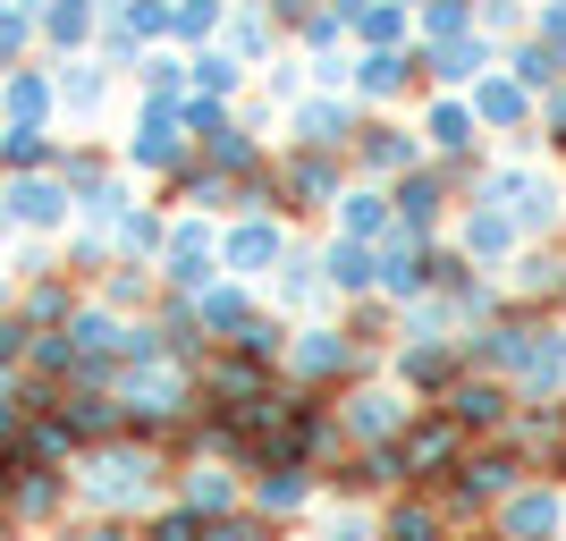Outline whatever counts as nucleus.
I'll list each match as a JSON object with an SVG mask.
<instances>
[{
    "instance_id": "1",
    "label": "nucleus",
    "mask_w": 566,
    "mask_h": 541,
    "mask_svg": "<svg viewBox=\"0 0 566 541\" xmlns=\"http://www.w3.org/2000/svg\"><path fill=\"white\" fill-rule=\"evenodd\" d=\"M533 474H542V466H533L516 440H473V448H465V466H457L431 499L449 508V524H491V508H499L507 491H524Z\"/></svg>"
},
{
    "instance_id": "2",
    "label": "nucleus",
    "mask_w": 566,
    "mask_h": 541,
    "mask_svg": "<svg viewBox=\"0 0 566 541\" xmlns=\"http://www.w3.org/2000/svg\"><path fill=\"white\" fill-rule=\"evenodd\" d=\"M153 482H161V448L153 440H102L76 474V491L94 499L102 517H127V508H153Z\"/></svg>"
},
{
    "instance_id": "3",
    "label": "nucleus",
    "mask_w": 566,
    "mask_h": 541,
    "mask_svg": "<svg viewBox=\"0 0 566 541\" xmlns=\"http://www.w3.org/2000/svg\"><path fill=\"white\" fill-rule=\"evenodd\" d=\"M373 373V355L355 347L347 330H331V322H305V330H287V355H280V381L287 389H355V381Z\"/></svg>"
},
{
    "instance_id": "4",
    "label": "nucleus",
    "mask_w": 566,
    "mask_h": 541,
    "mask_svg": "<svg viewBox=\"0 0 566 541\" xmlns=\"http://www.w3.org/2000/svg\"><path fill=\"white\" fill-rule=\"evenodd\" d=\"M465 448H473V431L457 424L449 406H415V424L398 431V457H406V482H415V491H440V482L465 466Z\"/></svg>"
},
{
    "instance_id": "5",
    "label": "nucleus",
    "mask_w": 566,
    "mask_h": 541,
    "mask_svg": "<svg viewBox=\"0 0 566 541\" xmlns=\"http://www.w3.org/2000/svg\"><path fill=\"white\" fill-rule=\"evenodd\" d=\"M482 204H499V212L524 229V246H542V237H558L566 220V195L549 169H491V187H482Z\"/></svg>"
},
{
    "instance_id": "6",
    "label": "nucleus",
    "mask_w": 566,
    "mask_h": 541,
    "mask_svg": "<svg viewBox=\"0 0 566 541\" xmlns=\"http://www.w3.org/2000/svg\"><path fill=\"white\" fill-rule=\"evenodd\" d=\"M338 424H347L355 448H389L415 424V398H406L398 381H355V389H338Z\"/></svg>"
},
{
    "instance_id": "7",
    "label": "nucleus",
    "mask_w": 566,
    "mask_h": 541,
    "mask_svg": "<svg viewBox=\"0 0 566 541\" xmlns=\"http://www.w3.org/2000/svg\"><path fill=\"white\" fill-rule=\"evenodd\" d=\"M465 373H473L465 339H398V389H406V398L440 406V398H449V389H457Z\"/></svg>"
},
{
    "instance_id": "8",
    "label": "nucleus",
    "mask_w": 566,
    "mask_h": 541,
    "mask_svg": "<svg viewBox=\"0 0 566 541\" xmlns=\"http://www.w3.org/2000/svg\"><path fill=\"white\" fill-rule=\"evenodd\" d=\"M566 533V482H524L491 508V541H558Z\"/></svg>"
},
{
    "instance_id": "9",
    "label": "nucleus",
    "mask_w": 566,
    "mask_h": 541,
    "mask_svg": "<svg viewBox=\"0 0 566 541\" xmlns=\"http://www.w3.org/2000/svg\"><path fill=\"white\" fill-rule=\"evenodd\" d=\"M440 406H449V415L473 431V440H507V424H516V406H524V398H516V381H499V373H465Z\"/></svg>"
},
{
    "instance_id": "10",
    "label": "nucleus",
    "mask_w": 566,
    "mask_h": 541,
    "mask_svg": "<svg viewBox=\"0 0 566 541\" xmlns=\"http://www.w3.org/2000/svg\"><path fill=\"white\" fill-rule=\"evenodd\" d=\"M338 195H347L338 153H287L280 162V212H338Z\"/></svg>"
},
{
    "instance_id": "11",
    "label": "nucleus",
    "mask_w": 566,
    "mask_h": 541,
    "mask_svg": "<svg viewBox=\"0 0 566 541\" xmlns=\"http://www.w3.org/2000/svg\"><path fill=\"white\" fill-rule=\"evenodd\" d=\"M449 169H406L398 187H389V204H398V237H415V246H431L440 237V220H449Z\"/></svg>"
},
{
    "instance_id": "12",
    "label": "nucleus",
    "mask_w": 566,
    "mask_h": 541,
    "mask_svg": "<svg viewBox=\"0 0 566 541\" xmlns=\"http://www.w3.org/2000/svg\"><path fill=\"white\" fill-rule=\"evenodd\" d=\"M457 254H465L473 271H499V262L524 254V229L499 212V204H465V212H457Z\"/></svg>"
},
{
    "instance_id": "13",
    "label": "nucleus",
    "mask_w": 566,
    "mask_h": 541,
    "mask_svg": "<svg viewBox=\"0 0 566 541\" xmlns=\"http://www.w3.org/2000/svg\"><path fill=\"white\" fill-rule=\"evenodd\" d=\"M355 169L398 187L406 169H423V136H415V127H389V118H364V127H355Z\"/></svg>"
},
{
    "instance_id": "14",
    "label": "nucleus",
    "mask_w": 566,
    "mask_h": 541,
    "mask_svg": "<svg viewBox=\"0 0 566 541\" xmlns=\"http://www.w3.org/2000/svg\"><path fill=\"white\" fill-rule=\"evenodd\" d=\"M220 262H229V271H245V280H254V271H280V262H287L280 212H245L229 237H220Z\"/></svg>"
},
{
    "instance_id": "15",
    "label": "nucleus",
    "mask_w": 566,
    "mask_h": 541,
    "mask_svg": "<svg viewBox=\"0 0 566 541\" xmlns=\"http://www.w3.org/2000/svg\"><path fill=\"white\" fill-rule=\"evenodd\" d=\"M558 389H566V322L542 313L533 347H524V373H516V398H558Z\"/></svg>"
},
{
    "instance_id": "16",
    "label": "nucleus",
    "mask_w": 566,
    "mask_h": 541,
    "mask_svg": "<svg viewBox=\"0 0 566 541\" xmlns=\"http://www.w3.org/2000/svg\"><path fill=\"white\" fill-rule=\"evenodd\" d=\"M60 499H69V474H60V466H25V457H9V517H18V524H51V517H60Z\"/></svg>"
},
{
    "instance_id": "17",
    "label": "nucleus",
    "mask_w": 566,
    "mask_h": 541,
    "mask_svg": "<svg viewBox=\"0 0 566 541\" xmlns=\"http://www.w3.org/2000/svg\"><path fill=\"white\" fill-rule=\"evenodd\" d=\"M212 262H220V246H212V229H203V220H178V229H169V246H161V280L169 288H212Z\"/></svg>"
},
{
    "instance_id": "18",
    "label": "nucleus",
    "mask_w": 566,
    "mask_h": 541,
    "mask_svg": "<svg viewBox=\"0 0 566 541\" xmlns=\"http://www.w3.org/2000/svg\"><path fill=\"white\" fill-rule=\"evenodd\" d=\"M331 9L355 25L364 51H406V34H415V9H406V0H331Z\"/></svg>"
},
{
    "instance_id": "19",
    "label": "nucleus",
    "mask_w": 566,
    "mask_h": 541,
    "mask_svg": "<svg viewBox=\"0 0 566 541\" xmlns=\"http://www.w3.org/2000/svg\"><path fill=\"white\" fill-rule=\"evenodd\" d=\"M473 118H482L491 136H524V127L542 118V94H524L516 76H482V85H473Z\"/></svg>"
},
{
    "instance_id": "20",
    "label": "nucleus",
    "mask_w": 566,
    "mask_h": 541,
    "mask_svg": "<svg viewBox=\"0 0 566 541\" xmlns=\"http://www.w3.org/2000/svg\"><path fill=\"white\" fill-rule=\"evenodd\" d=\"M380 541H457V524L431 491H398L380 508Z\"/></svg>"
},
{
    "instance_id": "21",
    "label": "nucleus",
    "mask_w": 566,
    "mask_h": 541,
    "mask_svg": "<svg viewBox=\"0 0 566 541\" xmlns=\"http://www.w3.org/2000/svg\"><path fill=\"white\" fill-rule=\"evenodd\" d=\"M355 127L364 118L347 111V102H296V153H355Z\"/></svg>"
},
{
    "instance_id": "22",
    "label": "nucleus",
    "mask_w": 566,
    "mask_h": 541,
    "mask_svg": "<svg viewBox=\"0 0 566 541\" xmlns=\"http://www.w3.org/2000/svg\"><path fill=\"white\" fill-rule=\"evenodd\" d=\"M195 322H203V339H220V347H237L245 330H254V296L245 288H195Z\"/></svg>"
},
{
    "instance_id": "23",
    "label": "nucleus",
    "mask_w": 566,
    "mask_h": 541,
    "mask_svg": "<svg viewBox=\"0 0 566 541\" xmlns=\"http://www.w3.org/2000/svg\"><path fill=\"white\" fill-rule=\"evenodd\" d=\"M423 69H431V85H482V76H491V43H482V34L423 43Z\"/></svg>"
},
{
    "instance_id": "24",
    "label": "nucleus",
    "mask_w": 566,
    "mask_h": 541,
    "mask_svg": "<svg viewBox=\"0 0 566 541\" xmlns=\"http://www.w3.org/2000/svg\"><path fill=\"white\" fill-rule=\"evenodd\" d=\"M473 144H482V118H473V102H431V111H423V153H440V162H465Z\"/></svg>"
},
{
    "instance_id": "25",
    "label": "nucleus",
    "mask_w": 566,
    "mask_h": 541,
    "mask_svg": "<svg viewBox=\"0 0 566 541\" xmlns=\"http://www.w3.org/2000/svg\"><path fill=\"white\" fill-rule=\"evenodd\" d=\"M338 237L389 246V237H398V204H389L380 187H347V195H338Z\"/></svg>"
},
{
    "instance_id": "26",
    "label": "nucleus",
    "mask_w": 566,
    "mask_h": 541,
    "mask_svg": "<svg viewBox=\"0 0 566 541\" xmlns=\"http://www.w3.org/2000/svg\"><path fill=\"white\" fill-rule=\"evenodd\" d=\"M254 508L271 524H280V517H305V508H313V466H262L254 474Z\"/></svg>"
},
{
    "instance_id": "27",
    "label": "nucleus",
    "mask_w": 566,
    "mask_h": 541,
    "mask_svg": "<svg viewBox=\"0 0 566 541\" xmlns=\"http://www.w3.org/2000/svg\"><path fill=\"white\" fill-rule=\"evenodd\" d=\"M322 271H331L338 296H380V246H364V237H338L322 254Z\"/></svg>"
},
{
    "instance_id": "28",
    "label": "nucleus",
    "mask_w": 566,
    "mask_h": 541,
    "mask_svg": "<svg viewBox=\"0 0 566 541\" xmlns=\"http://www.w3.org/2000/svg\"><path fill=\"white\" fill-rule=\"evenodd\" d=\"M516 288H524V305H549V296H566V246H524L516 254Z\"/></svg>"
},
{
    "instance_id": "29",
    "label": "nucleus",
    "mask_w": 566,
    "mask_h": 541,
    "mask_svg": "<svg viewBox=\"0 0 566 541\" xmlns=\"http://www.w3.org/2000/svg\"><path fill=\"white\" fill-rule=\"evenodd\" d=\"M322 296H338L331 271H322V254H287V262H280V305H287V313H313Z\"/></svg>"
},
{
    "instance_id": "30",
    "label": "nucleus",
    "mask_w": 566,
    "mask_h": 541,
    "mask_svg": "<svg viewBox=\"0 0 566 541\" xmlns=\"http://www.w3.org/2000/svg\"><path fill=\"white\" fill-rule=\"evenodd\" d=\"M187 508H203V517H237V474L220 466V457H203V466L187 474Z\"/></svg>"
},
{
    "instance_id": "31",
    "label": "nucleus",
    "mask_w": 566,
    "mask_h": 541,
    "mask_svg": "<svg viewBox=\"0 0 566 541\" xmlns=\"http://www.w3.org/2000/svg\"><path fill=\"white\" fill-rule=\"evenodd\" d=\"M60 212H69V195L51 187V178H25V187H9V220H25V229H51Z\"/></svg>"
},
{
    "instance_id": "32",
    "label": "nucleus",
    "mask_w": 566,
    "mask_h": 541,
    "mask_svg": "<svg viewBox=\"0 0 566 541\" xmlns=\"http://www.w3.org/2000/svg\"><path fill=\"white\" fill-rule=\"evenodd\" d=\"M415 18H423V43H449V34H482V25H473V0H423Z\"/></svg>"
},
{
    "instance_id": "33",
    "label": "nucleus",
    "mask_w": 566,
    "mask_h": 541,
    "mask_svg": "<svg viewBox=\"0 0 566 541\" xmlns=\"http://www.w3.org/2000/svg\"><path fill=\"white\" fill-rule=\"evenodd\" d=\"M389 330H398V322H389V296H355V313H347V339H355V347H364V355L389 347Z\"/></svg>"
},
{
    "instance_id": "34",
    "label": "nucleus",
    "mask_w": 566,
    "mask_h": 541,
    "mask_svg": "<svg viewBox=\"0 0 566 541\" xmlns=\"http://www.w3.org/2000/svg\"><path fill=\"white\" fill-rule=\"evenodd\" d=\"M313 541H380V517H364V508H338V517H322V533Z\"/></svg>"
},
{
    "instance_id": "35",
    "label": "nucleus",
    "mask_w": 566,
    "mask_h": 541,
    "mask_svg": "<svg viewBox=\"0 0 566 541\" xmlns=\"http://www.w3.org/2000/svg\"><path fill=\"white\" fill-rule=\"evenodd\" d=\"M43 111H51V85H43V76H18V85H9V118H18V127H34Z\"/></svg>"
},
{
    "instance_id": "36",
    "label": "nucleus",
    "mask_w": 566,
    "mask_h": 541,
    "mask_svg": "<svg viewBox=\"0 0 566 541\" xmlns=\"http://www.w3.org/2000/svg\"><path fill=\"white\" fill-rule=\"evenodd\" d=\"M212 541H280V524L262 517V508L254 517H212Z\"/></svg>"
},
{
    "instance_id": "37",
    "label": "nucleus",
    "mask_w": 566,
    "mask_h": 541,
    "mask_svg": "<svg viewBox=\"0 0 566 541\" xmlns=\"http://www.w3.org/2000/svg\"><path fill=\"white\" fill-rule=\"evenodd\" d=\"M85 25H94L85 0H51V34H60V43H85Z\"/></svg>"
},
{
    "instance_id": "38",
    "label": "nucleus",
    "mask_w": 566,
    "mask_h": 541,
    "mask_svg": "<svg viewBox=\"0 0 566 541\" xmlns=\"http://www.w3.org/2000/svg\"><path fill=\"white\" fill-rule=\"evenodd\" d=\"M169 25H178V34H212V25H220V0H178Z\"/></svg>"
},
{
    "instance_id": "39",
    "label": "nucleus",
    "mask_w": 566,
    "mask_h": 541,
    "mask_svg": "<svg viewBox=\"0 0 566 541\" xmlns=\"http://www.w3.org/2000/svg\"><path fill=\"white\" fill-rule=\"evenodd\" d=\"M144 296H153V280H144L136 262H127V271H118V280H111V305H144Z\"/></svg>"
},
{
    "instance_id": "40",
    "label": "nucleus",
    "mask_w": 566,
    "mask_h": 541,
    "mask_svg": "<svg viewBox=\"0 0 566 541\" xmlns=\"http://www.w3.org/2000/svg\"><path fill=\"white\" fill-rule=\"evenodd\" d=\"M18 43H25V18H18V9H0V60H9Z\"/></svg>"
},
{
    "instance_id": "41",
    "label": "nucleus",
    "mask_w": 566,
    "mask_h": 541,
    "mask_svg": "<svg viewBox=\"0 0 566 541\" xmlns=\"http://www.w3.org/2000/svg\"><path fill=\"white\" fill-rule=\"evenodd\" d=\"M69 541H127V533H118V524H111V517H102V524H76V533H69Z\"/></svg>"
},
{
    "instance_id": "42",
    "label": "nucleus",
    "mask_w": 566,
    "mask_h": 541,
    "mask_svg": "<svg viewBox=\"0 0 566 541\" xmlns=\"http://www.w3.org/2000/svg\"><path fill=\"white\" fill-rule=\"evenodd\" d=\"M0 296H9V288H0Z\"/></svg>"
}]
</instances>
